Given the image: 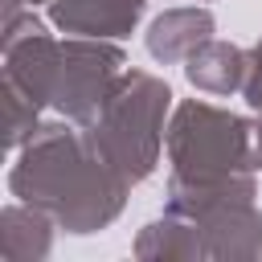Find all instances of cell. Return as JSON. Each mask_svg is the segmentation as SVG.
<instances>
[{"label": "cell", "mask_w": 262, "mask_h": 262, "mask_svg": "<svg viewBox=\"0 0 262 262\" xmlns=\"http://www.w3.org/2000/svg\"><path fill=\"white\" fill-rule=\"evenodd\" d=\"M8 192L16 201L45 209L57 221V229L86 237L106 229L123 213L131 184L90 147L78 123L53 119L41 123L33 139L16 151Z\"/></svg>", "instance_id": "obj_1"}, {"label": "cell", "mask_w": 262, "mask_h": 262, "mask_svg": "<svg viewBox=\"0 0 262 262\" xmlns=\"http://www.w3.org/2000/svg\"><path fill=\"white\" fill-rule=\"evenodd\" d=\"M168 115H172V86L147 70H123L102 115L82 131L90 147L135 188L160 168Z\"/></svg>", "instance_id": "obj_2"}, {"label": "cell", "mask_w": 262, "mask_h": 262, "mask_svg": "<svg viewBox=\"0 0 262 262\" xmlns=\"http://www.w3.org/2000/svg\"><path fill=\"white\" fill-rule=\"evenodd\" d=\"M164 151H168L172 176L180 180H217L233 172H258L250 156V119L201 98H184L172 106Z\"/></svg>", "instance_id": "obj_3"}, {"label": "cell", "mask_w": 262, "mask_h": 262, "mask_svg": "<svg viewBox=\"0 0 262 262\" xmlns=\"http://www.w3.org/2000/svg\"><path fill=\"white\" fill-rule=\"evenodd\" d=\"M127 70V53L115 41L102 37H66L61 41V61H57V82H53V111L78 127H90L106 98L115 94L119 78Z\"/></svg>", "instance_id": "obj_4"}, {"label": "cell", "mask_w": 262, "mask_h": 262, "mask_svg": "<svg viewBox=\"0 0 262 262\" xmlns=\"http://www.w3.org/2000/svg\"><path fill=\"white\" fill-rule=\"evenodd\" d=\"M205 237V258L217 262H250L262 254V209L258 201H233L196 217Z\"/></svg>", "instance_id": "obj_5"}, {"label": "cell", "mask_w": 262, "mask_h": 262, "mask_svg": "<svg viewBox=\"0 0 262 262\" xmlns=\"http://www.w3.org/2000/svg\"><path fill=\"white\" fill-rule=\"evenodd\" d=\"M143 8H147V0H53L49 25L61 29L66 37L119 41V37H131Z\"/></svg>", "instance_id": "obj_6"}, {"label": "cell", "mask_w": 262, "mask_h": 262, "mask_svg": "<svg viewBox=\"0 0 262 262\" xmlns=\"http://www.w3.org/2000/svg\"><path fill=\"white\" fill-rule=\"evenodd\" d=\"M217 33V20L205 4H188V8H168L160 12L147 33H143V45L147 53L160 61V66H176V61H188L205 41H213Z\"/></svg>", "instance_id": "obj_7"}, {"label": "cell", "mask_w": 262, "mask_h": 262, "mask_svg": "<svg viewBox=\"0 0 262 262\" xmlns=\"http://www.w3.org/2000/svg\"><path fill=\"white\" fill-rule=\"evenodd\" d=\"M53 229L57 221L29 205V201H16V205H4L0 213V258L4 262H41L53 254Z\"/></svg>", "instance_id": "obj_8"}, {"label": "cell", "mask_w": 262, "mask_h": 262, "mask_svg": "<svg viewBox=\"0 0 262 262\" xmlns=\"http://www.w3.org/2000/svg\"><path fill=\"white\" fill-rule=\"evenodd\" d=\"M131 250L143 262H196V258H205V237H201V225L192 217H180L168 209L164 217L147 221L135 233Z\"/></svg>", "instance_id": "obj_9"}, {"label": "cell", "mask_w": 262, "mask_h": 262, "mask_svg": "<svg viewBox=\"0 0 262 262\" xmlns=\"http://www.w3.org/2000/svg\"><path fill=\"white\" fill-rule=\"evenodd\" d=\"M246 61H250V53L242 49V45H229V41H205L188 61H184V78L192 82V90H201V94H233V90H242V82H246Z\"/></svg>", "instance_id": "obj_10"}, {"label": "cell", "mask_w": 262, "mask_h": 262, "mask_svg": "<svg viewBox=\"0 0 262 262\" xmlns=\"http://www.w3.org/2000/svg\"><path fill=\"white\" fill-rule=\"evenodd\" d=\"M250 61H246V82H242V98L254 115H262V37L246 49Z\"/></svg>", "instance_id": "obj_11"}, {"label": "cell", "mask_w": 262, "mask_h": 262, "mask_svg": "<svg viewBox=\"0 0 262 262\" xmlns=\"http://www.w3.org/2000/svg\"><path fill=\"white\" fill-rule=\"evenodd\" d=\"M250 156H254V168H262V115L250 119Z\"/></svg>", "instance_id": "obj_12"}, {"label": "cell", "mask_w": 262, "mask_h": 262, "mask_svg": "<svg viewBox=\"0 0 262 262\" xmlns=\"http://www.w3.org/2000/svg\"><path fill=\"white\" fill-rule=\"evenodd\" d=\"M37 4H53V0H4V4H0V16L20 12V8H37Z\"/></svg>", "instance_id": "obj_13"}]
</instances>
